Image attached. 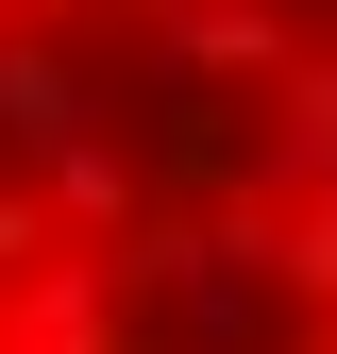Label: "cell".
Wrapping results in <instances>:
<instances>
[{"label":"cell","instance_id":"cell-1","mask_svg":"<svg viewBox=\"0 0 337 354\" xmlns=\"http://www.w3.org/2000/svg\"><path fill=\"white\" fill-rule=\"evenodd\" d=\"M0 354H337V0H0Z\"/></svg>","mask_w":337,"mask_h":354}]
</instances>
